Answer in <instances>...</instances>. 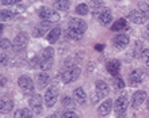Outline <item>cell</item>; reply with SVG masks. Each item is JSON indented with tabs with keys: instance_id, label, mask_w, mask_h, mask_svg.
<instances>
[{
	"instance_id": "cell-1",
	"label": "cell",
	"mask_w": 149,
	"mask_h": 118,
	"mask_svg": "<svg viewBox=\"0 0 149 118\" xmlns=\"http://www.w3.org/2000/svg\"><path fill=\"white\" fill-rule=\"evenodd\" d=\"M38 15L42 20L50 22V23H54V22L60 20V14L56 11L54 8H50V7H41L38 11Z\"/></svg>"
},
{
	"instance_id": "cell-2",
	"label": "cell",
	"mask_w": 149,
	"mask_h": 118,
	"mask_svg": "<svg viewBox=\"0 0 149 118\" xmlns=\"http://www.w3.org/2000/svg\"><path fill=\"white\" fill-rule=\"evenodd\" d=\"M80 68L79 67H71V68H67L65 71L61 72V80H63L65 84L71 82H74L77 80V78L80 76Z\"/></svg>"
},
{
	"instance_id": "cell-3",
	"label": "cell",
	"mask_w": 149,
	"mask_h": 118,
	"mask_svg": "<svg viewBox=\"0 0 149 118\" xmlns=\"http://www.w3.org/2000/svg\"><path fill=\"white\" fill-rule=\"evenodd\" d=\"M27 42H29L27 34H26V33H19V34L15 37L14 42H12V49L15 52H18V53H20V52H23L24 49H26Z\"/></svg>"
},
{
	"instance_id": "cell-4",
	"label": "cell",
	"mask_w": 149,
	"mask_h": 118,
	"mask_svg": "<svg viewBox=\"0 0 149 118\" xmlns=\"http://www.w3.org/2000/svg\"><path fill=\"white\" fill-rule=\"evenodd\" d=\"M148 18H149L148 14H146V12H142L141 10H133V11H130L129 15H127V19L136 24L145 23L146 20H148Z\"/></svg>"
},
{
	"instance_id": "cell-5",
	"label": "cell",
	"mask_w": 149,
	"mask_h": 118,
	"mask_svg": "<svg viewBox=\"0 0 149 118\" xmlns=\"http://www.w3.org/2000/svg\"><path fill=\"white\" fill-rule=\"evenodd\" d=\"M68 29H71V30L76 31L77 34L83 36V33L87 30V23L83 19H79V18H72V19L68 22Z\"/></svg>"
},
{
	"instance_id": "cell-6",
	"label": "cell",
	"mask_w": 149,
	"mask_h": 118,
	"mask_svg": "<svg viewBox=\"0 0 149 118\" xmlns=\"http://www.w3.org/2000/svg\"><path fill=\"white\" fill-rule=\"evenodd\" d=\"M18 84L24 91V94H33L34 92V83L29 76H20L18 79Z\"/></svg>"
},
{
	"instance_id": "cell-7",
	"label": "cell",
	"mask_w": 149,
	"mask_h": 118,
	"mask_svg": "<svg viewBox=\"0 0 149 118\" xmlns=\"http://www.w3.org/2000/svg\"><path fill=\"white\" fill-rule=\"evenodd\" d=\"M57 96H58V91H57L56 87L47 88L46 94H45V105H46L47 107H53L56 101H57Z\"/></svg>"
},
{
	"instance_id": "cell-8",
	"label": "cell",
	"mask_w": 149,
	"mask_h": 118,
	"mask_svg": "<svg viewBox=\"0 0 149 118\" xmlns=\"http://www.w3.org/2000/svg\"><path fill=\"white\" fill-rule=\"evenodd\" d=\"M127 96L126 95H122L119 98L115 99V103H114V109H115V113L119 115H122L127 109Z\"/></svg>"
},
{
	"instance_id": "cell-9",
	"label": "cell",
	"mask_w": 149,
	"mask_h": 118,
	"mask_svg": "<svg viewBox=\"0 0 149 118\" xmlns=\"http://www.w3.org/2000/svg\"><path fill=\"white\" fill-rule=\"evenodd\" d=\"M30 107L36 114H41L42 113V98L39 94H34L30 99Z\"/></svg>"
},
{
	"instance_id": "cell-10",
	"label": "cell",
	"mask_w": 149,
	"mask_h": 118,
	"mask_svg": "<svg viewBox=\"0 0 149 118\" xmlns=\"http://www.w3.org/2000/svg\"><path fill=\"white\" fill-rule=\"evenodd\" d=\"M148 99V95H146L145 91H137V92H134L133 94V98H132V106L134 107V109H137L141 103H144Z\"/></svg>"
},
{
	"instance_id": "cell-11",
	"label": "cell",
	"mask_w": 149,
	"mask_h": 118,
	"mask_svg": "<svg viewBox=\"0 0 149 118\" xmlns=\"http://www.w3.org/2000/svg\"><path fill=\"white\" fill-rule=\"evenodd\" d=\"M144 80V75H142L141 69H133V71L129 73V82L132 86H136V84H140Z\"/></svg>"
},
{
	"instance_id": "cell-12",
	"label": "cell",
	"mask_w": 149,
	"mask_h": 118,
	"mask_svg": "<svg viewBox=\"0 0 149 118\" xmlns=\"http://www.w3.org/2000/svg\"><path fill=\"white\" fill-rule=\"evenodd\" d=\"M129 42H130V39L126 34H118V36H115V38H114V45H115V47H118V49H125V47L129 45Z\"/></svg>"
},
{
	"instance_id": "cell-13",
	"label": "cell",
	"mask_w": 149,
	"mask_h": 118,
	"mask_svg": "<svg viewBox=\"0 0 149 118\" xmlns=\"http://www.w3.org/2000/svg\"><path fill=\"white\" fill-rule=\"evenodd\" d=\"M111 109H113V101H111V99H106V101H104V102H103L102 105L99 106L98 113H99V115L106 117V115L110 114Z\"/></svg>"
},
{
	"instance_id": "cell-14",
	"label": "cell",
	"mask_w": 149,
	"mask_h": 118,
	"mask_svg": "<svg viewBox=\"0 0 149 118\" xmlns=\"http://www.w3.org/2000/svg\"><path fill=\"white\" fill-rule=\"evenodd\" d=\"M107 71H109V73L110 75H113L114 78L115 76H118V73H119V69H121V63L118 61V60H111V61H109L106 65Z\"/></svg>"
},
{
	"instance_id": "cell-15",
	"label": "cell",
	"mask_w": 149,
	"mask_h": 118,
	"mask_svg": "<svg viewBox=\"0 0 149 118\" xmlns=\"http://www.w3.org/2000/svg\"><path fill=\"white\" fill-rule=\"evenodd\" d=\"M98 19H99V23L102 24V26H107V24L111 22V19H113L111 11L109 8H104V10L100 12V15L98 16Z\"/></svg>"
},
{
	"instance_id": "cell-16",
	"label": "cell",
	"mask_w": 149,
	"mask_h": 118,
	"mask_svg": "<svg viewBox=\"0 0 149 118\" xmlns=\"http://www.w3.org/2000/svg\"><path fill=\"white\" fill-rule=\"evenodd\" d=\"M95 87H96V92H98L99 95H102V98L104 95L110 94V87H109V84H107L106 82H103V80H98L96 84H95Z\"/></svg>"
},
{
	"instance_id": "cell-17",
	"label": "cell",
	"mask_w": 149,
	"mask_h": 118,
	"mask_svg": "<svg viewBox=\"0 0 149 118\" xmlns=\"http://www.w3.org/2000/svg\"><path fill=\"white\" fill-rule=\"evenodd\" d=\"M73 99L77 103H81V105H84V103L87 102V94H86V91L83 90L81 87L76 88V90L73 91Z\"/></svg>"
},
{
	"instance_id": "cell-18",
	"label": "cell",
	"mask_w": 149,
	"mask_h": 118,
	"mask_svg": "<svg viewBox=\"0 0 149 118\" xmlns=\"http://www.w3.org/2000/svg\"><path fill=\"white\" fill-rule=\"evenodd\" d=\"M90 6H91V8H92V15L96 16V18H98V16L100 15V12L104 10L103 3L100 1V0H91Z\"/></svg>"
},
{
	"instance_id": "cell-19",
	"label": "cell",
	"mask_w": 149,
	"mask_h": 118,
	"mask_svg": "<svg viewBox=\"0 0 149 118\" xmlns=\"http://www.w3.org/2000/svg\"><path fill=\"white\" fill-rule=\"evenodd\" d=\"M49 83H50V78H49V75H47L46 72H42V73H39V75L37 76V84H38L39 90H41V88H45Z\"/></svg>"
},
{
	"instance_id": "cell-20",
	"label": "cell",
	"mask_w": 149,
	"mask_h": 118,
	"mask_svg": "<svg viewBox=\"0 0 149 118\" xmlns=\"http://www.w3.org/2000/svg\"><path fill=\"white\" fill-rule=\"evenodd\" d=\"M129 29V24L126 22V19H118L115 20L111 26V30L113 31H122V30H127Z\"/></svg>"
},
{
	"instance_id": "cell-21",
	"label": "cell",
	"mask_w": 149,
	"mask_h": 118,
	"mask_svg": "<svg viewBox=\"0 0 149 118\" xmlns=\"http://www.w3.org/2000/svg\"><path fill=\"white\" fill-rule=\"evenodd\" d=\"M60 37H61V29H60V27H54V29H52L50 31H49L46 39L50 43H56L57 41H58Z\"/></svg>"
},
{
	"instance_id": "cell-22",
	"label": "cell",
	"mask_w": 149,
	"mask_h": 118,
	"mask_svg": "<svg viewBox=\"0 0 149 118\" xmlns=\"http://www.w3.org/2000/svg\"><path fill=\"white\" fill-rule=\"evenodd\" d=\"M47 30H50V22H45L43 20V23H41L39 26H37L34 29V36L36 37H42L45 34V31Z\"/></svg>"
},
{
	"instance_id": "cell-23",
	"label": "cell",
	"mask_w": 149,
	"mask_h": 118,
	"mask_svg": "<svg viewBox=\"0 0 149 118\" xmlns=\"http://www.w3.org/2000/svg\"><path fill=\"white\" fill-rule=\"evenodd\" d=\"M12 107H14V102L12 101H10V99H1V102H0V111H1V114L10 113L12 110Z\"/></svg>"
},
{
	"instance_id": "cell-24",
	"label": "cell",
	"mask_w": 149,
	"mask_h": 118,
	"mask_svg": "<svg viewBox=\"0 0 149 118\" xmlns=\"http://www.w3.org/2000/svg\"><path fill=\"white\" fill-rule=\"evenodd\" d=\"M53 7L56 10H60V11H67L71 7V3H69V0H56Z\"/></svg>"
},
{
	"instance_id": "cell-25",
	"label": "cell",
	"mask_w": 149,
	"mask_h": 118,
	"mask_svg": "<svg viewBox=\"0 0 149 118\" xmlns=\"http://www.w3.org/2000/svg\"><path fill=\"white\" fill-rule=\"evenodd\" d=\"M88 11H90V6L86 3H80L77 7H76V14H79V15H81V16L87 15Z\"/></svg>"
},
{
	"instance_id": "cell-26",
	"label": "cell",
	"mask_w": 149,
	"mask_h": 118,
	"mask_svg": "<svg viewBox=\"0 0 149 118\" xmlns=\"http://www.w3.org/2000/svg\"><path fill=\"white\" fill-rule=\"evenodd\" d=\"M63 106L68 110H73L74 106H76V103H74V99L69 98V96H64L63 98Z\"/></svg>"
},
{
	"instance_id": "cell-27",
	"label": "cell",
	"mask_w": 149,
	"mask_h": 118,
	"mask_svg": "<svg viewBox=\"0 0 149 118\" xmlns=\"http://www.w3.org/2000/svg\"><path fill=\"white\" fill-rule=\"evenodd\" d=\"M0 15H1V19L3 20H10V19H14L15 16H18V14L14 11H10V10H3Z\"/></svg>"
},
{
	"instance_id": "cell-28",
	"label": "cell",
	"mask_w": 149,
	"mask_h": 118,
	"mask_svg": "<svg viewBox=\"0 0 149 118\" xmlns=\"http://www.w3.org/2000/svg\"><path fill=\"white\" fill-rule=\"evenodd\" d=\"M53 65V60H46V59H41L39 61V68L42 69V71H49Z\"/></svg>"
},
{
	"instance_id": "cell-29",
	"label": "cell",
	"mask_w": 149,
	"mask_h": 118,
	"mask_svg": "<svg viewBox=\"0 0 149 118\" xmlns=\"http://www.w3.org/2000/svg\"><path fill=\"white\" fill-rule=\"evenodd\" d=\"M144 49H145V47H144V45H142L141 41H137V42L134 43V49H133L134 56H136V57H141Z\"/></svg>"
},
{
	"instance_id": "cell-30",
	"label": "cell",
	"mask_w": 149,
	"mask_h": 118,
	"mask_svg": "<svg viewBox=\"0 0 149 118\" xmlns=\"http://www.w3.org/2000/svg\"><path fill=\"white\" fill-rule=\"evenodd\" d=\"M42 59L46 60H53L54 59V49L53 47H45L42 53Z\"/></svg>"
},
{
	"instance_id": "cell-31",
	"label": "cell",
	"mask_w": 149,
	"mask_h": 118,
	"mask_svg": "<svg viewBox=\"0 0 149 118\" xmlns=\"http://www.w3.org/2000/svg\"><path fill=\"white\" fill-rule=\"evenodd\" d=\"M113 86H114V88H119V90H121V88L125 87V82H123V79L115 76V78L113 79Z\"/></svg>"
},
{
	"instance_id": "cell-32",
	"label": "cell",
	"mask_w": 149,
	"mask_h": 118,
	"mask_svg": "<svg viewBox=\"0 0 149 118\" xmlns=\"http://www.w3.org/2000/svg\"><path fill=\"white\" fill-rule=\"evenodd\" d=\"M67 36H68V38H72V39H80L81 38V36L80 34H77L76 31H73V30H71V29H68V31H67Z\"/></svg>"
},
{
	"instance_id": "cell-33",
	"label": "cell",
	"mask_w": 149,
	"mask_h": 118,
	"mask_svg": "<svg viewBox=\"0 0 149 118\" xmlns=\"http://www.w3.org/2000/svg\"><path fill=\"white\" fill-rule=\"evenodd\" d=\"M0 43H1V49H3V50H8V49H11V46H12L11 42H10L7 38H1Z\"/></svg>"
},
{
	"instance_id": "cell-34",
	"label": "cell",
	"mask_w": 149,
	"mask_h": 118,
	"mask_svg": "<svg viewBox=\"0 0 149 118\" xmlns=\"http://www.w3.org/2000/svg\"><path fill=\"white\" fill-rule=\"evenodd\" d=\"M61 118H79V115L76 114L73 110H68L61 114Z\"/></svg>"
},
{
	"instance_id": "cell-35",
	"label": "cell",
	"mask_w": 149,
	"mask_h": 118,
	"mask_svg": "<svg viewBox=\"0 0 149 118\" xmlns=\"http://www.w3.org/2000/svg\"><path fill=\"white\" fill-rule=\"evenodd\" d=\"M141 59L144 60V63H145L146 65H148V67H149V49H148V47H145V49L142 50Z\"/></svg>"
},
{
	"instance_id": "cell-36",
	"label": "cell",
	"mask_w": 149,
	"mask_h": 118,
	"mask_svg": "<svg viewBox=\"0 0 149 118\" xmlns=\"http://www.w3.org/2000/svg\"><path fill=\"white\" fill-rule=\"evenodd\" d=\"M138 10H141L142 12H146V14H148V12H149V6H148V3L140 1V3H138Z\"/></svg>"
},
{
	"instance_id": "cell-37",
	"label": "cell",
	"mask_w": 149,
	"mask_h": 118,
	"mask_svg": "<svg viewBox=\"0 0 149 118\" xmlns=\"http://www.w3.org/2000/svg\"><path fill=\"white\" fill-rule=\"evenodd\" d=\"M3 6H12V4H18L20 3L22 0H0Z\"/></svg>"
},
{
	"instance_id": "cell-38",
	"label": "cell",
	"mask_w": 149,
	"mask_h": 118,
	"mask_svg": "<svg viewBox=\"0 0 149 118\" xmlns=\"http://www.w3.org/2000/svg\"><path fill=\"white\" fill-rule=\"evenodd\" d=\"M23 118H33L31 109H23Z\"/></svg>"
},
{
	"instance_id": "cell-39",
	"label": "cell",
	"mask_w": 149,
	"mask_h": 118,
	"mask_svg": "<svg viewBox=\"0 0 149 118\" xmlns=\"http://www.w3.org/2000/svg\"><path fill=\"white\" fill-rule=\"evenodd\" d=\"M29 64H30V67H37V65L39 67V60H38V57H33L31 60H29Z\"/></svg>"
},
{
	"instance_id": "cell-40",
	"label": "cell",
	"mask_w": 149,
	"mask_h": 118,
	"mask_svg": "<svg viewBox=\"0 0 149 118\" xmlns=\"http://www.w3.org/2000/svg\"><path fill=\"white\" fill-rule=\"evenodd\" d=\"M99 99H102V95H99L98 92H94V94H92V96H91V102H92V103H96Z\"/></svg>"
},
{
	"instance_id": "cell-41",
	"label": "cell",
	"mask_w": 149,
	"mask_h": 118,
	"mask_svg": "<svg viewBox=\"0 0 149 118\" xmlns=\"http://www.w3.org/2000/svg\"><path fill=\"white\" fill-rule=\"evenodd\" d=\"M14 118H23V109L22 110H16L15 114H14Z\"/></svg>"
},
{
	"instance_id": "cell-42",
	"label": "cell",
	"mask_w": 149,
	"mask_h": 118,
	"mask_svg": "<svg viewBox=\"0 0 149 118\" xmlns=\"http://www.w3.org/2000/svg\"><path fill=\"white\" fill-rule=\"evenodd\" d=\"M8 64V57H6V54H1V65Z\"/></svg>"
},
{
	"instance_id": "cell-43",
	"label": "cell",
	"mask_w": 149,
	"mask_h": 118,
	"mask_svg": "<svg viewBox=\"0 0 149 118\" xmlns=\"http://www.w3.org/2000/svg\"><path fill=\"white\" fill-rule=\"evenodd\" d=\"M103 47H104V46H103V45H100V43H98V45L95 46V49H96V50H99V52H100V50H103Z\"/></svg>"
},
{
	"instance_id": "cell-44",
	"label": "cell",
	"mask_w": 149,
	"mask_h": 118,
	"mask_svg": "<svg viewBox=\"0 0 149 118\" xmlns=\"http://www.w3.org/2000/svg\"><path fill=\"white\" fill-rule=\"evenodd\" d=\"M4 84H6V78H1V87H4Z\"/></svg>"
},
{
	"instance_id": "cell-45",
	"label": "cell",
	"mask_w": 149,
	"mask_h": 118,
	"mask_svg": "<svg viewBox=\"0 0 149 118\" xmlns=\"http://www.w3.org/2000/svg\"><path fill=\"white\" fill-rule=\"evenodd\" d=\"M46 118H57V115H56V114H50V115H47Z\"/></svg>"
},
{
	"instance_id": "cell-46",
	"label": "cell",
	"mask_w": 149,
	"mask_h": 118,
	"mask_svg": "<svg viewBox=\"0 0 149 118\" xmlns=\"http://www.w3.org/2000/svg\"><path fill=\"white\" fill-rule=\"evenodd\" d=\"M146 106H148V111H149V96H148V103H146Z\"/></svg>"
},
{
	"instance_id": "cell-47",
	"label": "cell",
	"mask_w": 149,
	"mask_h": 118,
	"mask_svg": "<svg viewBox=\"0 0 149 118\" xmlns=\"http://www.w3.org/2000/svg\"><path fill=\"white\" fill-rule=\"evenodd\" d=\"M114 1H121V0H114Z\"/></svg>"
},
{
	"instance_id": "cell-48",
	"label": "cell",
	"mask_w": 149,
	"mask_h": 118,
	"mask_svg": "<svg viewBox=\"0 0 149 118\" xmlns=\"http://www.w3.org/2000/svg\"><path fill=\"white\" fill-rule=\"evenodd\" d=\"M148 31H149V23H148Z\"/></svg>"
}]
</instances>
